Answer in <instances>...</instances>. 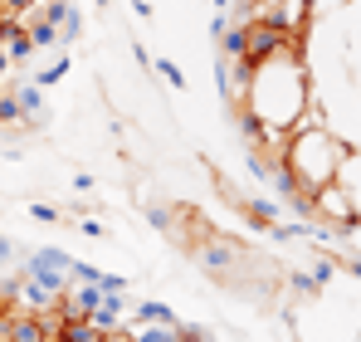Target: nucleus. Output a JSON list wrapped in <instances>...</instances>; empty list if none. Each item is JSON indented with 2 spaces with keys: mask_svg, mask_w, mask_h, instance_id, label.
Masks as SVG:
<instances>
[{
  "mask_svg": "<svg viewBox=\"0 0 361 342\" xmlns=\"http://www.w3.org/2000/svg\"><path fill=\"white\" fill-rule=\"evenodd\" d=\"M279 167L298 181V191H322L342 176V147L322 132V127H293L283 137Z\"/></svg>",
  "mask_w": 361,
  "mask_h": 342,
  "instance_id": "nucleus-1",
  "label": "nucleus"
},
{
  "mask_svg": "<svg viewBox=\"0 0 361 342\" xmlns=\"http://www.w3.org/2000/svg\"><path fill=\"white\" fill-rule=\"evenodd\" d=\"M59 338L63 342H98L103 328H93V318H68V323L59 328Z\"/></svg>",
  "mask_w": 361,
  "mask_h": 342,
  "instance_id": "nucleus-2",
  "label": "nucleus"
},
{
  "mask_svg": "<svg viewBox=\"0 0 361 342\" xmlns=\"http://www.w3.org/2000/svg\"><path fill=\"white\" fill-rule=\"evenodd\" d=\"M137 318H147V323H161V328H180L176 318H171V308H161V303H137Z\"/></svg>",
  "mask_w": 361,
  "mask_h": 342,
  "instance_id": "nucleus-3",
  "label": "nucleus"
},
{
  "mask_svg": "<svg viewBox=\"0 0 361 342\" xmlns=\"http://www.w3.org/2000/svg\"><path fill=\"white\" fill-rule=\"evenodd\" d=\"M15 98H20V108H25V117H30V113H39V88H20Z\"/></svg>",
  "mask_w": 361,
  "mask_h": 342,
  "instance_id": "nucleus-4",
  "label": "nucleus"
},
{
  "mask_svg": "<svg viewBox=\"0 0 361 342\" xmlns=\"http://www.w3.org/2000/svg\"><path fill=\"white\" fill-rule=\"evenodd\" d=\"M157 69H161V73L171 78V88H185V73H180V69L171 64V59H166V64H157Z\"/></svg>",
  "mask_w": 361,
  "mask_h": 342,
  "instance_id": "nucleus-5",
  "label": "nucleus"
},
{
  "mask_svg": "<svg viewBox=\"0 0 361 342\" xmlns=\"http://www.w3.org/2000/svg\"><path fill=\"white\" fill-rule=\"evenodd\" d=\"M30 216H35V220H59L63 211H54V206H35V211H30Z\"/></svg>",
  "mask_w": 361,
  "mask_h": 342,
  "instance_id": "nucleus-6",
  "label": "nucleus"
},
{
  "mask_svg": "<svg viewBox=\"0 0 361 342\" xmlns=\"http://www.w3.org/2000/svg\"><path fill=\"white\" fill-rule=\"evenodd\" d=\"M39 342H63V338H59V333H44V338H39Z\"/></svg>",
  "mask_w": 361,
  "mask_h": 342,
  "instance_id": "nucleus-7",
  "label": "nucleus"
},
{
  "mask_svg": "<svg viewBox=\"0 0 361 342\" xmlns=\"http://www.w3.org/2000/svg\"><path fill=\"white\" fill-rule=\"evenodd\" d=\"M5 308H10V303H5V298H0V313H5Z\"/></svg>",
  "mask_w": 361,
  "mask_h": 342,
  "instance_id": "nucleus-8",
  "label": "nucleus"
},
{
  "mask_svg": "<svg viewBox=\"0 0 361 342\" xmlns=\"http://www.w3.org/2000/svg\"><path fill=\"white\" fill-rule=\"evenodd\" d=\"M93 5H108V0H93Z\"/></svg>",
  "mask_w": 361,
  "mask_h": 342,
  "instance_id": "nucleus-9",
  "label": "nucleus"
}]
</instances>
